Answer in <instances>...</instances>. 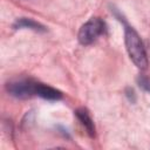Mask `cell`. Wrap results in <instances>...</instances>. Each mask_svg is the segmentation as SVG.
<instances>
[{
  "mask_svg": "<svg viewBox=\"0 0 150 150\" xmlns=\"http://www.w3.org/2000/svg\"><path fill=\"white\" fill-rule=\"evenodd\" d=\"M124 42L128 55L134 64L139 69H145L148 67V55L144 45L138 33L132 27L127 25L124 28Z\"/></svg>",
  "mask_w": 150,
  "mask_h": 150,
  "instance_id": "6da1fadb",
  "label": "cell"
},
{
  "mask_svg": "<svg viewBox=\"0 0 150 150\" xmlns=\"http://www.w3.org/2000/svg\"><path fill=\"white\" fill-rule=\"evenodd\" d=\"M36 81L32 79H26V77H20V79H13L8 81L5 86L6 91L20 100H27L33 96H36V88H38Z\"/></svg>",
  "mask_w": 150,
  "mask_h": 150,
  "instance_id": "7a4b0ae2",
  "label": "cell"
},
{
  "mask_svg": "<svg viewBox=\"0 0 150 150\" xmlns=\"http://www.w3.org/2000/svg\"><path fill=\"white\" fill-rule=\"evenodd\" d=\"M105 30V23L100 18H90L79 30L77 39L81 45L88 46L95 42Z\"/></svg>",
  "mask_w": 150,
  "mask_h": 150,
  "instance_id": "3957f363",
  "label": "cell"
},
{
  "mask_svg": "<svg viewBox=\"0 0 150 150\" xmlns=\"http://www.w3.org/2000/svg\"><path fill=\"white\" fill-rule=\"evenodd\" d=\"M75 116L77 117L80 123L83 125V128L86 129L87 134L90 137H95L96 129H95V124H94V121H93L89 111L86 108H79V109L75 110Z\"/></svg>",
  "mask_w": 150,
  "mask_h": 150,
  "instance_id": "277c9868",
  "label": "cell"
},
{
  "mask_svg": "<svg viewBox=\"0 0 150 150\" xmlns=\"http://www.w3.org/2000/svg\"><path fill=\"white\" fill-rule=\"evenodd\" d=\"M36 96L42 97L45 100H49V101H57L62 98V93L48 84L39 82L36 88Z\"/></svg>",
  "mask_w": 150,
  "mask_h": 150,
  "instance_id": "5b68a950",
  "label": "cell"
},
{
  "mask_svg": "<svg viewBox=\"0 0 150 150\" xmlns=\"http://www.w3.org/2000/svg\"><path fill=\"white\" fill-rule=\"evenodd\" d=\"M13 28L14 29H21V28H28L35 32H46V27L43 25H41L40 22L29 19V18H20L16 19L15 22L13 23Z\"/></svg>",
  "mask_w": 150,
  "mask_h": 150,
  "instance_id": "8992f818",
  "label": "cell"
},
{
  "mask_svg": "<svg viewBox=\"0 0 150 150\" xmlns=\"http://www.w3.org/2000/svg\"><path fill=\"white\" fill-rule=\"evenodd\" d=\"M137 84L145 91H150V77L141 74L137 77Z\"/></svg>",
  "mask_w": 150,
  "mask_h": 150,
  "instance_id": "52a82bcc",
  "label": "cell"
},
{
  "mask_svg": "<svg viewBox=\"0 0 150 150\" xmlns=\"http://www.w3.org/2000/svg\"><path fill=\"white\" fill-rule=\"evenodd\" d=\"M125 95L128 96V98H129V101H131V102H135V91L131 89V88H127V90H125Z\"/></svg>",
  "mask_w": 150,
  "mask_h": 150,
  "instance_id": "ba28073f",
  "label": "cell"
}]
</instances>
